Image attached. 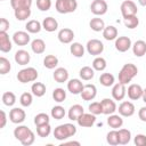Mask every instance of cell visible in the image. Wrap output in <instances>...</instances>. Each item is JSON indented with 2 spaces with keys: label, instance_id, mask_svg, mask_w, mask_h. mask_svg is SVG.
Returning <instances> with one entry per match:
<instances>
[{
  "label": "cell",
  "instance_id": "obj_1",
  "mask_svg": "<svg viewBox=\"0 0 146 146\" xmlns=\"http://www.w3.org/2000/svg\"><path fill=\"white\" fill-rule=\"evenodd\" d=\"M75 133H76V127L72 123L60 124V125L56 127L54 130V137L59 141H63V140L74 136Z\"/></svg>",
  "mask_w": 146,
  "mask_h": 146
},
{
  "label": "cell",
  "instance_id": "obj_2",
  "mask_svg": "<svg viewBox=\"0 0 146 146\" xmlns=\"http://www.w3.org/2000/svg\"><path fill=\"white\" fill-rule=\"evenodd\" d=\"M138 73V68L135 64L128 63L122 66V68L119 72V82L123 84H128Z\"/></svg>",
  "mask_w": 146,
  "mask_h": 146
},
{
  "label": "cell",
  "instance_id": "obj_3",
  "mask_svg": "<svg viewBox=\"0 0 146 146\" xmlns=\"http://www.w3.org/2000/svg\"><path fill=\"white\" fill-rule=\"evenodd\" d=\"M55 7L59 14H70L76 10L78 2L76 0H56Z\"/></svg>",
  "mask_w": 146,
  "mask_h": 146
},
{
  "label": "cell",
  "instance_id": "obj_4",
  "mask_svg": "<svg viewBox=\"0 0 146 146\" xmlns=\"http://www.w3.org/2000/svg\"><path fill=\"white\" fill-rule=\"evenodd\" d=\"M38 79V71L34 67H26L17 73V80L22 83L33 82Z\"/></svg>",
  "mask_w": 146,
  "mask_h": 146
},
{
  "label": "cell",
  "instance_id": "obj_5",
  "mask_svg": "<svg viewBox=\"0 0 146 146\" xmlns=\"http://www.w3.org/2000/svg\"><path fill=\"white\" fill-rule=\"evenodd\" d=\"M121 14L123 16V18L125 17H129V16H133V15H137V11H138V8H137V5L131 1V0H125L121 3Z\"/></svg>",
  "mask_w": 146,
  "mask_h": 146
},
{
  "label": "cell",
  "instance_id": "obj_6",
  "mask_svg": "<svg viewBox=\"0 0 146 146\" xmlns=\"http://www.w3.org/2000/svg\"><path fill=\"white\" fill-rule=\"evenodd\" d=\"M87 51L92 56H98L104 51V44L98 39H91L87 42Z\"/></svg>",
  "mask_w": 146,
  "mask_h": 146
},
{
  "label": "cell",
  "instance_id": "obj_7",
  "mask_svg": "<svg viewBox=\"0 0 146 146\" xmlns=\"http://www.w3.org/2000/svg\"><path fill=\"white\" fill-rule=\"evenodd\" d=\"M107 9H108V6L105 0H94L90 5V10L96 16H102L106 14Z\"/></svg>",
  "mask_w": 146,
  "mask_h": 146
},
{
  "label": "cell",
  "instance_id": "obj_8",
  "mask_svg": "<svg viewBox=\"0 0 146 146\" xmlns=\"http://www.w3.org/2000/svg\"><path fill=\"white\" fill-rule=\"evenodd\" d=\"M132 47L131 40L128 36H117L115 39V49L120 52H125Z\"/></svg>",
  "mask_w": 146,
  "mask_h": 146
},
{
  "label": "cell",
  "instance_id": "obj_9",
  "mask_svg": "<svg viewBox=\"0 0 146 146\" xmlns=\"http://www.w3.org/2000/svg\"><path fill=\"white\" fill-rule=\"evenodd\" d=\"M26 117V113L24 110L19 108V107H14L13 110H10L9 112V120L13 122V123H16V124H19L22 123Z\"/></svg>",
  "mask_w": 146,
  "mask_h": 146
},
{
  "label": "cell",
  "instance_id": "obj_10",
  "mask_svg": "<svg viewBox=\"0 0 146 146\" xmlns=\"http://www.w3.org/2000/svg\"><path fill=\"white\" fill-rule=\"evenodd\" d=\"M78 124L82 128H89L92 127L96 122V115L92 113H83L82 115H80V117L76 120Z\"/></svg>",
  "mask_w": 146,
  "mask_h": 146
},
{
  "label": "cell",
  "instance_id": "obj_11",
  "mask_svg": "<svg viewBox=\"0 0 146 146\" xmlns=\"http://www.w3.org/2000/svg\"><path fill=\"white\" fill-rule=\"evenodd\" d=\"M80 95H81L83 100H87V102L88 100H92L97 95V88H96L95 84H90V83L84 84V87H83V89H82Z\"/></svg>",
  "mask_w": 146,
  "mask_h": 146
},
{
  "label": "cell",
  "instance_id": "obj_12",
  "mask_svg": "<svg viewBox=\"0 0 146 146\" xmlns=\"http://www.w3.org/2000/svg\"><path fill=\"white\" fill-rule=\"evenodd\" d=\"M127 95V89H125V84L119 82L115 83L112 88V96L115 100H122Z\"/></svg>",
  "mask_w": 146,
  "mask_h": 146
},
{
  "label": "cell",
  "instance_id": "obj_13",
  "mask_svg": "<svg viewBox=\"0 0 146 146\" xmlns=\"http://www.w3.org/2000/svg\"><path fill=\"white\" fill-rule=\"evenodd\" d=\"M119 114L121 116H131L135 114V105L131 102H122L119 106Z\"/></svg>",
  "mask_w": 146,
  "mask_h": 146
},
{
  "label": "cell",
  "instance_id": "obj_14",
  "mask_svg": "<svg viewBox=\"0 0 146 146\" xmlns=\"http://www.w3.org/2000/svg\"><path fill=\"white\" fill-rule=\"evenodd\" d=\"M13 41L17 46H25L30 42V34L25 31H17L13 35Z\"/></svg>",
  "mask_w": 146,
  "mask_h": 146
},
{
  "label": "cell",
  "instance_id": "obj_15",
  "mask_svg": "<svg viewBox=\"0 0 146 146\" xmlns=\"http://www.w3.org/2000/svg\"><path fill=\"white\" fill-rule=\"evenodd\" d=\"M143 88L139 86V84H130L128 87V90H127V94H128V97L131 99V100H137L139 98H141L143 96Z\"/></svg>",
  "mask_w": 146,
  "mask_h": 146
},
{
  "label": "cell",
  "instance_id": "obj_16",
  "mask_svg": "<svg viewBox=\"0 0 146 146\" xmlns=\"http://www.w3.org/2000/svg\"><path fill=\"white\" fill-rule=\"evenodd\" d=\"M57 38L62 43H71L74 39V32L71 29L64 27L58 32Z\"/></svg>",
  "mask_w": 146,
  "mask_h": 146
},
{
  "label": "cell",
  "instance_id": "obj_17",
  "mask_svg": "<svg viewBox=\"0 0 146 146\" xmlns=\"http://www.w3.org/2000/svg\"><path fill=\"white\" fill-rule=\"evenodd\" d=\"M100 104H102V108H103V114L111 115V114H114V112L116 111L115 102L110 99V98H104L100 102Z\"/></svg>",
  "mask_w": 146,
  "mask_h": 146
},
{
  "label": "cell",
  "instance_id": "obj_18",
  "mask_svg": "<svg viewBox=\"0 0 146 146\" xmlns=\"http://www.w3.org/2000/svg\"><path fill=\"white\" fill-rule=\"evenodd\" d=\"M15 62L18 64V65H27L30 63V59H31V56L30 54L24 50V49H19L15 52Z\"/></svg>",
  "mask_w": 146,
  "mask_h": 146
},
{
  "label": "cell",
  "instance_id": "obj_19",
  "mask_svg": "<svg viewBox=\"0 0 146 146\" xmlns=\"http://www.w3.org/2000/svg\"><path fill=\"white\" fill-rule=\"evenodd\" d=\"M84 84L79 80V79H72L67 82V90L73 94V95H78V94H81L82 89H83Z\"/></svg>",
  "mask_w": 146,
  "mask_h": 146
},
{
  "label": "cell",
  "instance_id": "obj_20",
  "mask_svg": "<svg viewBox=\"0 0 146 146\" xmlns=\"http://www.w3.org/2000/svg\"><path fill=\"white\" fill-rule=\"evenodd\" d=\"M11 48L13 44L7 32H0V50L2 52H8L11 50Z\"/></svg>",
  "mask_w": 146,
  "mask_h": 146
},
{
  "label": "cell",
  "instance_id": "obj_21",
  "mask_svg": "<svg viewBox=\"0 0 146 146\" xmlns=\"http://www.w3.org/2000/svg\"><path fill=\"white\" fill-rule=\"evenodd\" d=\"M132 52L137 57H143L146 54V42L144 40H137L132 44Z\"/></svg>",
  "mask_w": 146,
  "mask_h": 146
},
{
  "label": "cell",
  "instance_id": "obj_22",
  "mask_svg": "<svg viewBox=\"0 0 146 146\" xmlns=\"http://www.w3.org/2000/svg\"><path fill=\"white\" fill-rule=\"evenodd\" d=\"M54 80L58 83H64L68 80V72L64 67H58L54 72Z\"/></svg>",
  "mask_w": 146,
  "mask_h": 146
},
{
  "label": "cell",
  "instance_id": "obj_23",
  "mask_svg": "<svg viewBox=\"0 0 146 146\" xmlns=\"http://www.w3.org/2000/svg\"><path fill=\"white\" fill-rule=\"evenodd\" d=\"M83 113H84L83 107H82L81 105H79V104H75V105H73V106L70 107L67 115H68V119H70V120L76 121V120L80 117V115H82Z\"/></svg>",
  "mask_w": 146,
  "mask_h": 146
},
{
  "label": "cell",
  "instance_id": "obj_24",
  "mask_svg": "<svg viewBox=\"0 0 146 146\" xmlns=\"http://www.w3.org/2000/svg\"><path fill=\"white\" fill-rule=\"evenodd\" d=\"M31 131H32V130H31L30 128H27L26 125H18V127L15 128V130H14V137H15L17 140L22 141V140H24V139L29 136V133H30Z\"/></svg>",
  "mask_w": 146,
  "mask_h": 146
},
{
  "label": "cell",
  "instance_id": "obj_25",
  "mask_svg": "<svg viewBox=\"0 0 146 146\" xmlns=\"http://www.w3.org/2000/svg\"><path fill=\"white\" fill-rule=\"evenodd\" d=\"M42 29L47 32H55L58 29V22L54 17H46L42 21Z\"/></svg>",
  "mask_w": 146,
  "mask_h": 146
},
{
  "label": "cell",
  "instance_id": "obj_26",
  "mask_svg": "<svg viewBox=\"0 0 146 146\" xmlns=\"http://www.w3.org/2000/svg\"><path fill=\"white\" fill-rule=\"evenodd\" d=\"M103 36L105 40L107 41H112V40H115L117 38V30L115 26L113 25H108V26H105V29L103 30Z\"/></svg>",
  "mask_w": 146,
  "mask_h": 146
},
{
  "label": "cell",
  "instance_id": "obj_27",
  "mask_svg": "<svg viewBox=\"0 0 146 146\" xmlns=\"http://www.w3.org/2000/svg\"><path fill=\"white\" fill-rule=\"evenodd\" d=\"M31 49L36 55L43 54L44 50H46V43H44V41L42 39H34L31 42Z\"/></svg>",
  "mask_w": 146,
  "mask_h": 146
},
{
  "label": "cell",
  "instance_id": "obj_28",
  "mask_svg": "<svg viewBox=\"0 0 146 146\" xmlns=\"http://www.w3.org/2000/svg\"><path fill=\"white\" fill-rule=\"evenodd\" d=\"M107 124L113 128V129H119L122 127L123 124V119L121 117V115H116V114H111L107 119Z\"/></svg>",
  "mask_w": 146,
  "mask_h": 146
},
{
  "label": "cell",
  "instance_id": "obj_29",
  "mask_svg": "<svg viewBox=\"0 0 146 146\" xmlns=\"http://www.w3.org/2000/svg\"><path fill=\"white\" fill-rule=\"evenodd\" d=\"M25 29L29 33H39L42 29V24L36 19H31L26 23Z\"/></svg>",
  "mask_w": 146,
  "mask_h": 146
},
{
  "label": "cell",
  "instance_id": "obj_30",
  "mask_svg": "<svg viewBox=\"0 0 146 146\" xmlns=\"http://www.w3.org/2000/svg\"><path fill=\"white\" fill-rule=\"evenodd\" d=\"M89 26L92 31L95 32H100L105 29V23L102 18L99 17H95V18H91V21L89 22Z\"/></svg>",
  "mask_w": 146,
  "mask_h": 146
},
{
  "label": "cell",
  "instance_id": "obj_31",
  "mask_svg": "<svg viewBox=\"0 0 146 146\" xmlns=\"http://www.w3.org/2000/svg\"><path fill=\"white\" fill-rule=\"evenodd\" d=\"M70 51L74 57L80 58V57H83L84 55V47L79 42H73L70 47Z\"/></svg>",
  "mask_w": 146,
  "mask_h": 146
},
{
  "label": "cell",
  "instance_id": "obj_32",
  "mask_svg": "<svg viewBox=\"0 0 146 146\" xmlns=\"http://www.w3.org/2000/svg\"><path fill=\"white\" fill-rule=\"evenodd\" d=\"M79 74H80V78H81L82 80L89 81V80H91V79L95 76V70H94L92 67H90V66H83V67L80 70Z\"/></svg>",
  "mask_w": 146,
  "mask_h": 146
},
{
  "label": "cell",
  "instance_id": "obj_33",
  "mask_svg": "<svg viewBox=\"0 0 146 146\" xmlns=\"http://www.w3.org/2000/svg\"><path fill=\"white\" fill-rule=\"evenodd\" d=\"M14 15L17 21H25L31 16V8H19L14 10Z\"/></svg>",
  "mask_w": 146,
  "mask_h": 146
},
{
  "label": "cell",
  "instance_id": "obj_34",
  "mask_svg": "<svg viewBox=\"0 0 146 146\" xmlns=\"http://www.w3.org/2000/svg\"><path fill=\"white\" fill-rule=\"evenodd\" d=\"M58 65V58L55 55H47L43 59V66L48 70H52Z\"/></svg>",
  "mask_w": 146,
  "mask_h": 146
},
{
  "label": "cell",
  "instance_id": "obj_35",
  "mask_svg": "<svg viewBox=\"0 0 146 146\" xmlns=\"http://www.w3.org/2000/svg\"><path fill=\"white\" fill-rule=\"evenodd\" d=\"M31 91L36 97H42L46 94V86L42 82H34L31 87Z\"/></svg>",
  "mask_w": 146,
  "mask_h": 146
},
{
  "label": "cell",
  "instance_id": "obj_36",
  "mask_svg": "<svg viewBox=\"0 0 146 146\" xmlns=\"http://www.w3.org/2000/svg\"><path fill=\"white\" fill-rule=\"evenodd\" d=\"M114 81H115V78L111 73H103L99 76V82L104 87H111V86H113L114 84Z\"/></svg>",
  "mask_w": 146,
  "mask_h": 146
},
{
  "label": "cell",
  "instance_id": "obj_37",
  "mask_svg": "<svg viewBox=\"0 0 146 146\" xmlns=\"http://www.w3.org/2000/svg\"><path fill=\"white\" fill-rule=\"evenodd\" d=\"M131 139V132L128 129H120L119 130V144L127 145Z\"/></svg>",
  "mask_w": 146,
  "mask_h": 146
},
{
  "label": "cell",
  "instance_id": "obj_38",
  "mask_svg": "<svg viewBox=\"0 0 146 146\" xmlns=\"http://www.w3.org/2000/svg\"><path fill=\"white\" fill-rule=\"evenodd\" d=\"M10 6L14 10L19 8H31L32 0H10Z\"/></svg>",
  "mask_w": 146,
  "mask_h": 146
},
{
  "label": "cell",
  "instance_id": "obj_39",
  "mask_svg": "<svg viewBox=\"0 0 146 146\" xmlns=\"http://www.w3.org/2000/svg\"><path fill=\"white\" fill-rule=\"evenodd\" d=\"M2 103L6 106H13L16 103V96L11 91H7L2 95Z\"/></svg>",
  "mask_w": 146,
  "mask_h": 146
},
{
  "label": "cell",
  "instance_id": "obj_40",
  "mask_svg": "<svg viewBox=\"0 0 146 146\" xmlns=\"http://www.w3.org/2000/svg\"><path fill=\"white\" fill-rule=\"evenodd\" d=\"M106 66H107L106 60L103 57H96L92 62V68L95 71H104L106 68Z\"/></svg>",
  "mask_w": 146,
  "mask_h": 146
},
{
  "label": "cell",
  "instance_id": "obj_41",
  "mask_svg": "<svg viewBox=\"0 0 146 146\" xmlns=\"http://www.w3.org/2000/svg\"><path fill=\"white\" fill-rule=\"evenodd\" d=\"M52 98L55 102L57 103H62L65 100L66 98V91L63 89V88H56L54 91H52Z\"/></svg>",
  "mask_w": 146,
  "mask_h": 146
},
{
  "label": "cell",
  "instance_id": "obj_42",
  "mask_svg": "<svg viewBox=\"0 0 146 146\" xmlns=\"http://www.w3.org/2000/svg\"><path fill=\"white\" fill-rule=\"evenodd\" d=\"M51 116L55 120H62L65 116V110H64V107L60 106V105L54 106L51 108Z\"/></svg>",
  "mask_w": 146,
  "mask_h": 146
},
{
  "label": "cell",
  "instance_id": "obj_43",
  "mask_svg": "<svg viewBox=\"0 0 146 146\" xmlns=\"http://www.w3.org/2000/svg\"><path fill=\"white\" fill-rule=\"evenodd\" d=\"M51 132V127L49 123L47 124H42V125H36V133L38 136L44 138V137H48Z\"/></svg>",
  "mask_w": 146,
  "mask_h": 146
},
{
  "label": "cell",
  "instance_id": "obj_44",
  "mask_svg": "<svg viewBox=\"0 0 146 146\" xmlns=\"http://www.w3.org/2000/svg\"><path fill=\"white\" fill-rule=\"evenodd\" d=\"M106 140L110 145L112 146H115V145H119V131L116 129L110 131L106 136Z\"/></svg>",
  "mask_w": 146,
  "mask_h": 146
},
{
  "label": "cell",
  "instance_id": "obj_45",
  "mask_svg": "<svg viewBox=\"0 0 146 146\" xmlns=\"http://www.w3.org/2000/svg\"><path fill=\"white\" fill-rule=\"evenodd\" d=\"M10 68H11V65H10L9 59L1 56L0 57V74H2V75L7 74L10 71Z\"/></svg>",
  "mask_w": 146,
  "mask_h": 146
},
{
  "label": "cell",
  "instance_id": "obj_46",
  "mask_svg": "<svg viewBox=\"0 0 146 146\" xmlns=\"http://www.w3.org/2000/svg\"><path fill=\"white\" fill-rule=\"evenodd\" d=\"M139 24V19L137 17V15H133V16H129V17H125L124 18V25L128 27V29H136Z\"/></svg>",
  "mask_w": 146,
  "mask_h": 146
},
{
  "label": "cell",
  "instance_id": "obj_47",
  "mask_svg": "<svg viewBox=\"0 0 146 146\" xmlns=\"http://www.w3.org/2000/svg\"><path fill=\"white\" fill-rule=\"evenodd\" d=\"M32 102H33V97H32V94H30V92H24V94H22L21 97H19V103H21V105L24 106V107L31 106Z\"/></svg>",
  "mask_w": 146,
  "mask_h": 146
},
{
  "label": "cell",
  "instance_id": "obj_48",
  "mask_svg": "<svg viewBox=\"0 0 146 146\" xmlns=\"http://www.w3.org/2000/svg\"><path fill=\"white\" fill-rule=\"evenodd\" d=\"M49 123V115L46 113H39L34 116V124L35 125H42Z\"/></svg>",
  "mask_w": 146,
  "mask_h": 146
},
{
  "label": "cell",
  "instance_id": "obj_49",
  "mask_svg": "<svg viewBox=\"0 0 146 146\" xmlns=\"http://www.w3.org/2000/svg\"><path fill=\"white\" fill-rule=\"evenodd\" d=\"M89 112L95 114V115H99V114H103V108H102V104L99 102H92L90 105H89Z\"/></svg>",
  "mask_w": 146,
  "mask_h": 146
},
{
  "label": "cell",
  "instance_id": "obj_50",
  "mask_svg": "<svg viewBox=\"0 0 146 146\" xmlns=\"http://www.w3.org/2000/svg\"><path fill=\"white\" fill-rule=\"evenodd\" d=\"M36 7L41 11H47L51 7V0H36Z\"/></svg>",
  "mask_w": 146,
  "mask_h": 146
},
{
  "label": "cell",
  "instance_id": "obj_51",
  "mask_svg": "<svg viewBox=\"0 0 146 146\" xmlns=\"http://www.w3.org/2000/svg\"><path fill=\"white\" fill-rule=\"evenodd\" d=\"M34 140H35L34 132H33V131H31V132L29 133V136H27L24 140H22V141H21V144H22V145H24V146H30V145H32V144L34 143Z\"/></svg>",
  "mask_w": 146,
  "mask_h": 146
},
{
  "label": "cell",
  "instance_id": "obj_52",
  "mask_svg": "<svg viewBox=\"0 0 146 146\" xmlns=\"http://www.w3.org/2000/svg\"><path fill=\"white\" fill-rule=\"evenodd\" d=\"M135 145L137 146H146V136L143 133H139L135 137Z\"/></svg>",
  "mask_w": 146,
  "mask_h": 146
},
{
  "label": "cell",
  "instance_id": "obj_53",
  "mask_svg": "<svg viewBox=\"0 0 146 146\" xmlns=\"http://www.w3.org/2000/svg\"><path fill=\"white\" fill-rule=\"evenodd\" d=\"M9 29V22L6 18H0V32H7Z\"/></svg>",
  "mask_w": 146,
  "mask_h": 146
},
{
  "label": "cell",
  "instance_id": "obj_54",
  "mask_svg": "<svg viewBox=\"0 0 146 146\" xmlns=\"http://www.w3.org/2000/svg\"><path fill=\"white\" fill-rule=\"evenodd\" d=\"M138 116H139V119H140L143 122H146V106H144V107H141V108L139 110Z\"/></svg>",
  "mask_w": 146,
  "mask_h": 146
},
{
  "label": "cell",
  "instance_id": "obj_55",
  "mask_svg": "<svg viewBox=\"0 0 146 146\" xmlns=\"http://www.w3.org/2000/svg\"><path fill=\"white\" fill-rule=\"evenodd\" d=\"M0 115H1V123H0V128H5L6 122H7V115L5 113V111H0Z\"/></svg>",
  "mask_w": 146,
  "mask_h": 146
},
{
  "label": "cell",
  "instance_id": "obj_56",
  "mask_svg": "<svg viewBox=\"0 0 146 146\" xmlns=\"http://www.w3.org/2000/svg\"><path fill=\"white\" fill-rule=\"evenodd\" d=\"M64 145H80L79 141H68V143H64Z\"/></svg>",
  "mask_w": 146,
  "mask_h": 146
},
{
  "label": "cell",
  "instance_id": "obj_57",
  "mask_svg": "<svg viewBox=\"0 0 146 146\" xmlns=\"http://www.w3.org/2000/svg\"><path fill=\"white\" fill-rule=\"evenodd\" d=\"M141 98H143L144 103H146V88L143 90V96H141Z\"/></svg>",
  "mask_w": 146,
  "mask_h": 146
},
{
  "label": "cell",
  "instance_id": "obj_58",
  "mask_svg": "<svg viewBox=\"0 0 146 146\" xmlns=\"http://www.w3.org/2000/svg\"><path fill=\"white\" fill-rule=\"evenodd\" d=\"M140 6H146V0H138Z\"/></svg>",
  "mask_w": 146,
  "mask_h": 146
},
{
  "label": "cell",
  "instance_id": "obj_59",
  "mask_svg": "<svg viewBox=\"0 0 146 146\" xmlns=\"http://www.w3.org/2000/svg\"><path fill=\"white\" fill-rule=\"evenodd\" d=\"M1 1H3V0H1Z\"/></svg>",
  "mask_w": 146,
  "mask_h": 146
}]
</instances>
